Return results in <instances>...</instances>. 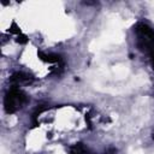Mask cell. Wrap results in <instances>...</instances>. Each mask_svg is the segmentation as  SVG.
Returning a JSON list of instances; mask_svg holds the SVG:
<instances>
[{
	"label": "cell",
	"instance_id": "6da1fadb",
	"mask_svg": "<svg viewBox=\"0 0 154 154\" xmlns=\"http://www.w3.org/2000/svg\"><path fill=\"white\" fill-rule=\"evenodd\" d=\"M135 31L137 36L138 48L148 55L154 69V31L149 25L144 23H138L135 28Z\"/></svg>",
	"mask_w": 154,
	"mask_h": 154
},
{
	"label": "cell",
	"instance_id": "7a4b0ae2",
	"mask_svg": "<svg viewBox=\"0 0 154 154\" xmlns=\"http://www.w3.org/2000/svg\"><path fill=\"white\" fill-rule=\"evenodd\" d=\"M28 102L26 94L13 85L11 89H8L4 97V108L6 113H14L18 109H20L25 103Z\"/></svg>",
	"mask_w": 154,
	"mask_h": 154
},
{
	"label": "cell",
	"instance_id": "3957f363",
	"mask_svg": "<svg viewBox=\"0 0 154 154\" xmlns=\"http://www.w3.org/2000/svg\"><path fill=\"white\" fill-rule=\"evenodd\" d=\"M38 58L46 63H52V64H59V65H63V59L59 54H54V53H42V52H38Z\"/></svg>",
	"mask_w": 154,
	"mask_h": 154
},
{
	"label": "cell",
	"instance_id": "277c9868",
	"mask_svg": "<svg viewBox=\"0 0 154 154\" xmlns=\"http://www.w3.org/2000/svg\"><path fill=\"white\" fill-rule=\"evenodd\" d=\"M32 79V77L25 72H14L12 76H11V82L16 83V84H19V83H28Z\"/></svg>",
	"mask_w": 154,
	"mask_h": 154
},
{
	"label": "cell",
	"instance_id": "5b68a950",
	"mask_svg": "<svg viewBox=\"0 0 154 154\" xmlns=\"http://www.w3.org/2000/svg\"><path fill=\"white\" fill-rule=\"evenodd\" d=\"M70 153L71 154H94L88 147H85L83 143L78 142V143H75L72 144L70 148H69Z\"/></svg>",
	"mask_w": 154,
	"mask_h": 154
},
{
	"label": "cell",
	"instance_id": "8992f818",
	"mask_svg": "<svg viewBox=\"0 0 154 154\" xmlns=\"http://www.w3.org/2000/svg\"><path fill=\"white\" fill-rule=\"evenodd\" d=\"M17 41H18L19 43H26V42H28V37H26L25 35H20V36H18Z\"/></svg>",
	"mask_w": 154,
	"mask_h": 154
}]
</instances>
